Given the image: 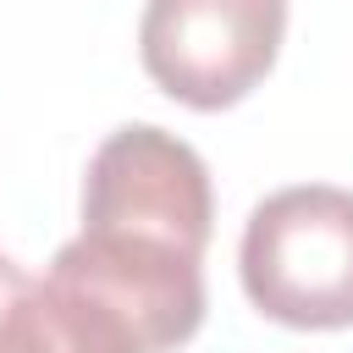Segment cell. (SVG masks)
<instances>
[{
  "label": "cell",
  "instance_id": "obj_1",
  "mask_svg": "<svg viewBox=\"0 0 353 353\" xmlns=\"http://www.w3.org/2000/svg\"><path fill=\"white\" fill-rule=\"evenodd\" d=\"M248 303L292 331L353 325V193L298 182L254 204L237 248Z\"/></svg>",
  "mask_w": 353,
  "mask_h": 353
},
{
  "label": "cell",
  "instance_id": "obj_2",
  "mask_svg": "<svg viewBox=\"0 0 353 353\" xmlns=\"http://www.w3.org/2000/svg\"><path fill=\"white\" fill-rule=\"evenodd\" d=\"M210 226L215 193L193 143L165 127L132 121L94 149L83 176V232L160 243L188 259H204Z\"/></svg>",
  "mask_w": 353,
  "mask_h": 353
},
{
  "label": "cell",
  "instance_id": "obj_3",
  "mask_svg": "<svg viewBox=\"0 0 353 353\" xmlns=\"http://www.w3.org/2000/svg\"><path fill=\"white\" fill-rule=\"evenodd\" d=\"M287 33V0H149L138 55L160 94L226 110L265 83Z\"/></svg>",
  "mask_w": 353,
  "mask_h": 353
},
{
  "label": "cell",
  "instance_id": "obj_4",
  "mask_svg": "<svg viewBox=\"0 0 353 353\" xmlns=\"http://www.w3.org/2000/svg\"><path fill=\"white\" fill-rule=\"evenodd\" d=\"M204 259H188L160 243H132V237H99L77 232L72 243L55 248L50 270L83 281L105 303H116L149 353L182 347L204 325Z\"/></svg>",
  "mask_w": 353,
  "mask_h": 353
},
{
  "label": "cell",
  "instance_id": "obj_5",
  "mask_svg": "<svg viewBox=\"0 0 353 353\" xmlns=\"http://www.w3.org/2000/svg\"><path fill=\"white\" fill-rule=\"evenodd\" d=\"M0 353H149L138 325L83 281L44 270L17 298Z\"/></svg>",
  "mask_w": 353,
  "mask_h": 353
},
{
  "label": "cell",
  "instance_id": "obj_6",
  "mask_svg": "<svg viewBox=\"0 0 353 353\" xmlns=\"http://www.w3.org/2000/svg\"><path fill=\"white\" fill-rule=\"evenodd\" d=\"M22 292H28V276H22V265L0 254V336H6V320H11V309H17V298H22Z\"/></svg>",
  "mask_w": 353,
  "mask_h": 353
}]
</instances>
